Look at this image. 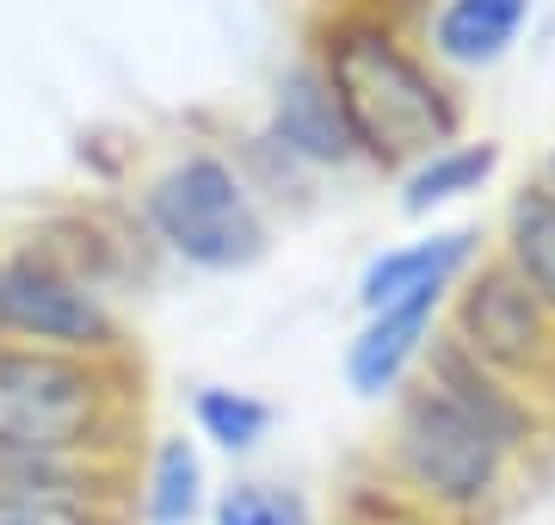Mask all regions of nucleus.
I'll return each mask as SVG.
<instances>
[{"instance_id":"nucleus-4","label":"nucleus","mask_w":555,"mask_h":525,"mask_svg":"<svg viewBox=\"0 0 555 525\" xmlns=\"http://www.w3.org/2000/svg\"><path fill=\"white\" fill-rule=\"evenodd\" d=\"M142 222L173 260L198 272H247L266 260L272 229L259 210L254 185L210 149H192L142 185Z\"/></svg>"},{"instance_id":"nucleus-6","label":"nucleus","mask_w":555,"mask_h":525,"mask_svg":"<svg viewBox=\"0 0 555 525\" xmlns=\"http://www.w3.org/2000/svg\"><path fill=\"white\" fill-rule=\"evenodd\" d=\"M444 334L463 341L481 364H494L500 377H513L518 389L555 384V316L518 284L506 260H481L463 272Z\"/></svg>"},{"instance_id":"nucleus-15","label":"nucleus","mask_w":555,"mask_h":525,"mask_svg":"<svg viewBox=\"0 0 555 525\" xmlns=\"http://www.w3.org/2000/svg\"><path fill=\"white\" fill-rule=\"evenodd\" d=\"M278 408L254 389H235V384H204L192 389V426H198V439H210L222 458H254L266 433H272Z\"/></svg>"},{"instance_id":"nucleus-13","label":"nucleus","mask_w":555,"mask_h":525,"mask_svg":"<svg viewBox=\"0 0 555 525\" xmlns=\"http://www.w3.org/2000/svg\"><path fill=\"white\" fill-rule=\"evenodd\" d=\"M500 260L518 272V284L555 316V199L543 185H525L506 204V229H500Z\"/></svg>"},{"instance_id":"nucleus-3","label":"nucleus","mask_w":555,"mask_h":525,"mask_svg":"<svg viewBox=\"0 0 555 525\" xmlns=\"http://www.w3.org/2000/svg\"><path fill=\"white\" fill-rule=\"evenodd\" d=\"M321 75H327L339 112L352 124L358 155L389 167V174H408L426 155L451 149L456 130H463V105L451 100V87L389 25H339L321 50Z\"/></svg>"},{"instance_id":"nucleus-10","label":"nucleus","mask_w":555,"mask_h":525,"mask_svg":"<svg viewBox=\"0 0 555 525\" xmlns=\"http://www.w3.org/2000/svg\"><path fill=\"white\" fill-rule=\"evenodd\" d=\"M272 137L309 167H346L358 155L352 124H346V112H339L334 87H327L321 68H291V75L278 81Z\"/></svg>"},{"instance_id":"nucleus-12","label":"nucleus","mask_w":555,"mask_h":525,"mask_svg":"<svg viewBox=\"0 0 555 525\" xmlns=\"http://www.w3.org/2000/svg\"><path fill=\"white\" fill-rule=\"evenodd\" d=\"M0 525H130V488L0 483Z\"/></svg>"},{"instance_id":"nucleus-9","label":"nucleus","mask_w":555,"mask_h":525,"mask_svg":"<svg viewBox=\"0 0 555 525\" xmlns=\"http://www.w3.org/2000/svg\"><path fill=\"white\" fill-rule=\"evenodd\" d=\"M210 470L198 439L155 433L142 451V470H130V520L137 525H198L210 520Z\"/></svg>"},{"instance_id":"nucleus-1","label":"nucleus","mask_w":555,"mask_h":525,"mask_svg":"<svg viewBox=\"0 0 555 525\" xmlns=\"http://www.w3.org/2000/svg\"><path fill=\"white\" fill-rule=\"evenodd\" d=\"M531 389L500 377L494 364L451 334H433L420 371L396 396L389 426V470L396 488L433 507L438 520H476L481 507L500 501L513 464L537 445Z\"/></svg>"},{"instance_id":"nucleus-16","label":"nucleus","mask_w":555,"mask_h":525,"mask_svg":"<svg viewBox=\"0 0 555 525\" xmlns=\"http://www.w3.org/2000/svg\"><path fill=\"white\" fill-rule=\"evenodd\" d=\"M210 525H321L297 488L278 483H229L210 495Z\"/></svg>"},{"instance_id":"nucleus-7","label":"nucleus","mask_w":555,"mask_h":525,"mask_svg":"<svg viewBox=\"0 0 555 525\" xmlns=\"http://www.w3.org/2000/svg\"><path fill=\"white\" fill-rule=\"evenodd\" d=\"M438 316H444V297H414V304L364 316V328L346 346V389L358 402H389L408 389V377L420 371L438 334Z\"/></svg>"},{"instance_id":"nucleus-5","label":"nucleus","mask_w":555,"mask_h":525,"mask_svg":"<svg viewBox=\"0 0 555 525\" xmlns=\"http://www.w3.org/2000/svg\"><path fill=\"white\" fill-rule=\"evenodd\" d=\"M0 341L56 346V353H87V359L130 353L124 322L112 316L100 279L75 272L38 235L0 247Z\"/></svg>"},{"instance_id":"nucleus-14","label":"nucleus","mask_w":555,"mask_h":525,"mask_svg":"<svg viewBox=\"0 0 555 525\" xmlns=\"http://www.w3.org/2000/svg\"><path fill=\"white\" fill-rule=\"evenodd\" d=\"M494 167H500L494 142H451V149L426 155L420 167H408V180H401V210H408V217H426L438 204L469 199V192H481V185L494 180Z\"/></svg>"},{"instance_id":"nucleus-18","label":"nucleus","mask_w":555,"mask_h":525,"mask_svg":"<svg viewBox=\"0 0 555 525\" xmlns=\"http://www.w3.org/2000/svg\"><path fill=\"white\" fill-rule=\"evenodd\" d=\"M543 192L555 199V155H550V167H543Z\"/></svg>"},{"instance_id":"nucleus-8","label":"nucleus","mask_w":555,"mask_h":525,"mask_svg":"<svg viewBox=\"0 0 555 525\" xmlns=\"http://www.w3.org/2000/svg\"><path fill=\"white\" fill-rule=\"evenodd\" d=\"M481 235L476 229H438V235H420V242L383 247L377 260L358 272V309L377 316V309L414 304V297H451L463 272L476 266Z\"/></svg>"},{"instance_id":"nucleus-2","label":"nucleus","mask_w":555,"mask_h":525,"mask_svg":"<svg viewBox=\"0 0 555 525\" xmlns=\"http://www.w3.org/2000/svg\"><path fill=\"white\" fill-rule=\"evenodd\" d=\"M142 371L130 353L87 359L0 341V483L130 488Z\"/></svg>"},{"instance_id":"nucleus-11","label":"nucleus","mask_w":555,"mask_h":525,"mask_svg":"<svg viewBox=\"0 0 555 525\" xmlns=\"http://www.w3.org/2000/svg\"><path fill=\"white\" fill-rule=\"evenodd\" d=\"M531 0H444L433 20V50L451 68H488L518 43Z\"/></svg>"},{"instance_id":"nucleus-17","label":"nucleus","mask_w":555,"mask_h":525,"mask_svg":"<svg viewBox=\"0 0 555 525\" xmlns=\"http://www.w3.org/2000/svg\"><path fill=\"white\" fill-rule=\"evenodd\" d=\"M352 525H426V520H414V513H364V520H352Z\"/></svg>"}]
</instances>
